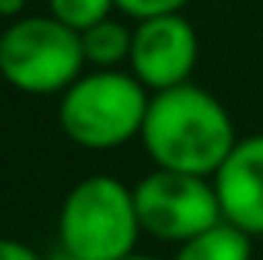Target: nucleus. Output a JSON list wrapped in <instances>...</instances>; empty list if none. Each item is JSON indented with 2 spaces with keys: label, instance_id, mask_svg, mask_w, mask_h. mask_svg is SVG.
<instances>
[{
  "label": "nucleus",
  "instance_id": "9",
  "mask_svg": "<svg viewBox=\"0 0 263 260\" xmlns=\"http://www.w3.org/2000/svg\"><path fill=\"white\" fill-rule=\"evenodd\" d=\"M87 64H93L97 70H117V64L130 60V47H134V27H127L123 20H100V24L87 27L80 33Z\"/></svg>",
  "mask_w": 263,
  "mask_h": 260
},
{
  "label": "nucleus",
  "instance_id": "6",
  "mask_svg": "<svg viewBox=\"0 0 263 260\" xmlns=\"http://www.w3.org/2000/svg\"><path fill=\"white\" fill-rule=\"evenodd\" d=\"M200 57V40L183 13L137 20L134 47H130V73L147 90H170L190 84V73Z\"/></svg>",
  "mask_w": 263,
  "mask_h": 260
},
{
  "label": "nucleus",
  "instance_id": "5",
  "mask_svg": "<svg viewBox=\"0 0 263 260\" xmlns=\"http://www.w3.org/2000/svg\"><path fill=\"white\" fill-rule=\"evenodd\" d=\"M134 203L140 230L163 244H186L223 220L213 177L180 170H150L134 187Z\"/></svg>",
  "mask_w": 263,
  "mask_h": 260
},
{
  "label": "nucleus",
  "instance_id": "8",
  "mask_svg": "<svg viewBox=\"0 0 263 260\" xmlns=\"http://www.w3.org/2000/svg\"><path fill=\"white\" fill-rule=\"evenodd\" d=\"M250 257H253V237L233 227L230 220H220L210 230L197 234L193 240L180 244L174 260H250Z\"/></svg>",
  "mask_w": 263,
  "mask_h": 260
},
{
  "label": "nucleus",
  "instance_id": "1",
  "mask_svg": "<svg viewBox=\"0 0 263 260\" xmlns=\"http://www.w3.org/2000/svg\"><path fill=\"white\" fill-rule=\"evenodd\" d=\"M140 140L154 167L213 177L237 147V130L227 107L210 90L180 84L150 94Z\"/></svg>",
  "mask_w": 263,
  "mask_h": 260
},
{
  "label": "nucleus",
  "instance_id": "7",
  "mask_svg": "<svg viewBox=\"0 0 263 260\" xmlns=\"http://www.w3.org/2000/svg\"><path fill=\"white\" fill-rule=\"evenodd\" d=\"M223 220L250 237H263V134L243 137L213 174Z\"/></svg>",
  "mask_w": 263,
  "mask_h": 260
},
{
  "label": "nucleus",
  "instance_id": "11",
  "mask_svg": "<svg viewBox=\"0 0 263 260\" xmlns=\"http://www.w3.org/2000/svg\"><path fill=\"white\" fill-rule=\"evenodd\" d=\"M190 0H117V10L130 20H150L163 13H180Z\"/></svg>",
  "mask_w": 263,
  "mask_h": 260
},
{
  "label": "nucleus",
  "instance_id": "2",
  "mask_svg": "<svg viewBox=\"0 0 263 260\" xmlns=\"http://www.w3.org/2000/svg\"><path fill=\"white\" fill-rule=\"evenodd\" d=\"M150 94L134 73L90 70L80 73L57 104L60 130L84 150H114L140 137Z\"/></svg>",
  "mask_w": 263,
  "mask_h": 260
},
{
  "label": "nucleus",
  "instance_id": "3",
  "mask_svg": "<svg viewBox=\"0 0 263 260\" xmlns=\"http://www.w3.org/2000/svg\"><path fill=\"white\" fill-rule=\"evenodd\" d=\"M134 187L110 174H90L70 187L57 217L60 247L77 260H123L140 237Z\"/></svg>",
  "mask_w": 263,
  "mask_h": 260
},
{
  "label": "nucleus",
  "instance_id": "12",
  "mask_svg": "<svg viewBox=\"0 0 263 260\" xmlns=\"http://www.w3.org/2000/svg\"><path fill=\"white\" fill-rule=\"evenodd\" d=\"M0 260H44V257L13 237H0Z\"/></svg>",
  "mask_w": 263,
  "mask_h": 260
},
{
  "label": "nucleus",
  "instance_id": "10",
  "mask_svg": "<svg viewBox=\"0 0 263 260\" xmlns=\"http://www.w3.org/2000/svg\"><path fill=\"white\" fill-rule=\"evenodd\" d=\"M47 7H50V17H57L70 30L84 33L87 27H93V24L110 17L117 0H47Z\"/></svg>",
  "mask_w": 263,
  "mask_h": 260
},
{
  "label": "nucleus",
  "instance_id": "15",
  "mask_svg": "<svg viewBox=\"0 0 263 260\" xmlns=\"http://www.w3.org/2000/svg\"><path fill=\"white\" fill-rule=\"evenodd\" d=\"M123 260H157V257H147V254H130V257H123Z\"/></svg>",
  "mask_w": 263,
  "mask_h": 260
},
{
  "label": "nucleus",
  "instance_id": "4",
  "mask_svg": "<svg viewBox=\"0 0 263 260\" xmlns=\"http://www.w3.org/2000/svg\"><path fill=\"white\" fill-rule=\"evenodd\" d=\"M80 33L57 17H20L0 33V77L20 94H64L84 73Z\"/></svg>",
  "mask_w": 263,
  "mask_h": 260
},
{
  "label": "nucleus",
  "instance_id": "13",
  "mask_svg": "<svg viewBox=\"0 0 263 260\" xmlns=\"http://www.w3.org/2000/svg\"><path fill=\"white\" fill-rule=\"evenodd\" d=\"M24 10H27V0H0V17L10 20V24L24 17Z\"/></svg>",
  "mask_w": 263,
  "mask_h": 260
},
{
  "label": "nucleus",
  "instance_id": "14",
  "mask_svg": "<svg viewBox=\"0 0 263 260\" xmlns=\"http://www.w3.org/2000/svg\"><path fill=\"white\" fill-rule=\"evenodd\" d=\"M44 260H77V257H73V254H70V250H64V247H57V250H50V254H47Z\"/></svg>",
  "mask_w": 263,
  "mask_h": 260
}]
</instances>
